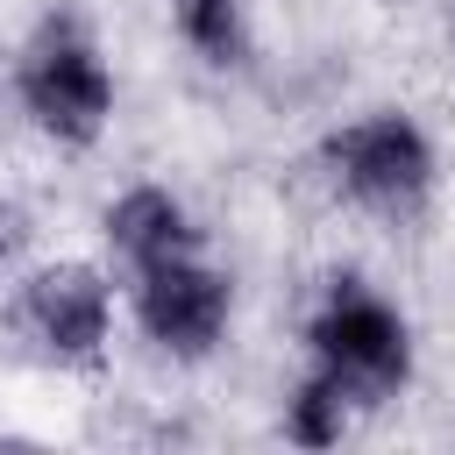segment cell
Returning a JSON list of instances; mask_svg holds the SVG:
<instances>
[{
  "label": "cell",
  "instance_id": "8992f818",
  "mask_svg": "<svg viewBox=\"0 0 455 455\" xmlns=\"http://www.w3.org/2000/svg\"><path fill=\"white\" fill-rule=\"evenodd\" d=\"M107 249L128 263V270H156L171 256H199V228L192 213L164 192V185H128L114 206H107Z\"/></svg>",
  "mask_w": 455,
  "mask_h": 455
},
{
  "label": "cell",
  "instance_id": "277c9868",
  "mask_svg": "<svg viewBox=\"0 0 455 455\" xmlns=\"http://www.w3.org/2000/svg\"><path fill=\"white\" fill-rule=\"evenodd\" d=\"M228 313H235V291L199 256H171L156 270H135V320L178 363H206L228 334Z\"/></svg>",
  "mask_w": 455,
  "mask_h": 455
},
{
  "label": "cell",
  "instance_id": "6da1fadb",
  "mask_svg": "<svg viewBox=\"0 0 455 455\" xmlns=\"http://www.w3.org/2000/svg\"><path fill=\"white\" fill-rule=\"evenodd\" d=\"M306 348H313V370H327L355 405H384L412 377V327L363 277H334L327 284L320 313L306 320Z\"/></svg>",
  "mask_w": 455,
  "mask_h": 455
},
{
  "label": "cell",
  "instance_id": "5b68a950",
  "mask_svg": "<svg viewBox=\"0 0 455 455\" xmlns=\"http://www.w3.org/2000/svg\"><path fill=\"white\" fill-rule=\"evenodd\" d=\"M14 313H21V327H28V341L43 355L92 363L107 348V327H114V291H107V277L92 263H50V270H36L21 284Z\"/></svg>",
  "mask_w": 455,
  "mask_h": 455
},
{
  "label": "cell",
  "instance_id": "9c48e42d",
  "mask_svg": "<svg viewBox=\"0 0 455 455\" xmlns=\"http://www.w3.org/2000/svg\"><path fill=\"white\" fill-rule=\"evenodd\" d=\"M28 242H36V213L14 192H0V270H14L28 256Z\"/></svg>",
  "mask_w": 455,
  "mask_h": 455
},
{
  "label": "cell",
  "instance_id": "3957f363",
  "mask_svg": "<svg viewBox=\"0 0 455 455\" xmlns=\"http://www.w3.org/2000/svg\"><path fill=\"white\" fill-rule=\"evenodd\" d=\"M327 171L363 213H384V220H412L434 199V142L412 114H391V107L334 128Z\"/></svg>",
  "mask_w": 455,
  "mask_h": 455
},
{
  "label": "cell",
  "instance_id": "ba28073f",
  "mask_svg": "<svg viewBox=\"0 0 455 455\" xmlns=\"http://www.w3.org/2000/svg\"><path fill=\"white\" fill-rule=\"evenodd\" d=\"M348 412H355V398H348L327 370H306V377L291 384V398H284V441H299V448H334L341 427H348Z\"/></svg>",
  "mask_w": 455,
  "mask_h": 455
},
{
  "label": "cell",
  "instance_id": "30bf717a",
  "mask_svg": "<svg viewBox=\"0 0 455 455\" xmlns=\"http://www.w3.org/2000/svg\"><path fill=\"white\" fill-rule=\"evenodd\" d=\"M448 28H455V0H448Z\"/></svg>",
  "mask_w": 455,
  "mask_h": 455
},
{
  "label": "cell",
  "instance_id": "7a4b0ae2",
  "mask_svg": "<svg viewBox=\"0 0 455 455\" xmlns=\"http://www.w3.org/2000/svg\"><path fill=\"white\" fill-rule=\"evenodd\" d=\"M14 92H21V114H28L43 135L71 142V149L100 142V128H107V114H114V71H107V57H100V43L85 36L78 14H50V21L21 43Z\"/></svg>",
  "mask_w": 455,
  "mask_h": 455
},
{
  "label": "cell",
  "instance_id": "52a82bcc",
  "mask_svg": "<svg viewBox=\"0 0 455 455\" xmlns=\"http://www.w3.org/2000/svg\"><path fill=\"white\" fill-rule=\"evenodd\" d=\"M178 36L206 57V64H249V7L242 0H171Z\"/></svg>",
  "mask_w": 455,
  "mask_h": 455
}]
</instances>
